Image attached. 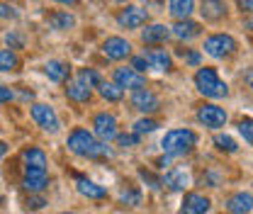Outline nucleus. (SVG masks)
Masks as SVG:
<instances>
[{"label": "nucleus", "mask_w": 253, "mask_h": 214, "mask_svg": "<svg viewBox=\"0 0 253 214\" xmlns=\"http://www.w3.org/2000/svg\"><path fill=\"white\" fill-rule=\"evenodd\" d=\"M66 146H68V151L81 156V158H102V156L107 153V146H102L93 136V131H88V129H83V127H76V129L68 134Z\"/></svg>", "instance_id": "nucleus-1"}, {"label": "nucleus", "mask_w": 253, "mask_h": 214, "mask_svg": "<svg viewBox=\"0 0 253 214\" xmlns=\"http://www.w3.org/2000/svg\"><path fill=\"white\" fill-rule=\"evenodd\" d=\"M197 144V134L192 129H170L166 131L161 146L168 158H178V156H188Z\"/></svg>", "instance_id": "nucleus-2"}, {"label": "nucleus", "mask_w": 253, "mask_h": 214, "mask_svg": "<svg viewBox=\"0 0 253 214\" xmlns=\"http://www.w3.org/2000/svg\"><path fill=\"white\" fill-rule=\"evenodd\" d=\"M195 86H197V90L202 92L205 97H212V100H219V97H226V95H229L226 83L217 76L214 68H207V66L195 73Z\"/></svg>", "instance_id": "nucleus-3"}, {"label": "nucleus", "mask_w": 253, "mask_h": 214, "mask_svg": "<svg viewBox=\"0 0 253 214\" xmlns=\"http://www.w3.org/2000/svg\"><path fill=\"white\" fill-rule=\"evenodd\" d=\"M236 49H239V44L231 34H210L205 39V54H210L214 59H224V56L234 54Z\"/></svg>", "instance_id": "nucleus-4"}, {"label": "nucleus", "mask_w": 253, "mask_h": 214, "mask_svg": "<svg viewBox=\"0 0 253 214\" xmlns=\"http://www.w3.org/2000/svg\"><path fill=\"white\" fill-rule=\"evenodd\" d=\"M93 136L100 144H107L112 139H117V117L110 112H100L93 120Z\"/></svg>", "instance_id": "nucleus-5"}, {"label": "nucleus", "mask_w": 253, "mask_h": 214, "mask_svg": "<svg viewBox=\"0 0 253 214\" xmlns=\"http://www.w3.org/2000/svg\"><path fill=\"white\" fill-rule=\"evenodd\" d=\"M32 120L37 127H42L44 131H59V117H56V112H54V107L51 105H44V102H37V105H32Z\"/></svg>", "instance_id": "nucleus-6"}, {"label": "nucleus", "mask_w": 253, "mask_h": 214, "mask_svg": "<svg viewBox=\"0 0 253 214\" xmlns=\"http://www.w3.org/2000/svg\"><path fill=\"white\" fill-rule=\"evenodd\" d=\"M117 22H120L125 30H139V27H144V25L149 22V10H141V7L126 5L125 10H120Z\"/></svg>", "instance_id": "nucleus-7"}, {"label": "nucleus", "mask_w": 253, "mask_h": 214, "mask_svg": "<svg viewBox=\"0 0 253 214\" xmlns=\"http://www.w3.org/2000/svg\"><path fill=\"white\" fill-rule=\"evenodd\" d=\"M131 107L139 110L141 115H151V112H158V110H161V100H158L156 92L141 88V90L131 92Z\"/></svg>", "instance_id": "nucleus-8"}, {"label": "nucleus", "mask_w": 253, "mask_h": 214, "mask_svg": "<svg viewBox=\"0 0 253 214\" xmlns=\"http://www.w3.org/2000/svg\"><path fill=\"white\" fill-rule=\"evenodd\" d=\"M102 54L112 61H122L131 54V44L126 42L125 37H107L102 42Z\"/></svg>", "instance_id": "nucleus-9"}, {"label": "nucleus", "mask_w": 253, "mask_h": 214, "mask_svg": "<svg viewBox=\"0 0 253 214\" xmlns=\"http://www.w3.org/2000/svg\"><path fill=\"white\" fill-rule=\"evenodd\" d=\"M115 86H120L122 90L129 88V90L134 92V90L146 88V78L141 73L131 71V68H115Z\"/></svg>", "instance_id": "nucleus-10"}, {"label": "nucleus", "mask_w": 253, "mask_h": 214, "mask_svg": "<svg viewBox=\"0 0 253 214\" xmlns=\"http://www.w3.org/2000/svg\"><path fill=\"white\" fill-rule=\"evenodd\" d=\"M197 120L207 129H221L226 124V112L221 107H217V105H202L197 110Z\"/></svg>", "instance_id": "nucleus-11"}, {"label": "nucleus", "mask_w": 253, "mask_h": 214, "mask_svg": "<svg viewBox=\"0 0 253 214\" xmlns=\"http://www.w3.org/2000/svg\"><path fill=\"white\" fill-rule=\"evenodd\" d=\"M212 207L210 197L200 195V192H188L183 197V207H180V214H207Z\"/></svg>", "instance_id": "nucleus-12"}, {"label": "nucleus", "mask_w": 253, "mask_h": 214, "mask_svg": "<svg viewBox=\"0 0 253 214\" xmlns=\"http://www.w3.org/2000/svg\"><path fill=\"white\" fill-rule=\"evenodd\" d=\"M168 32H170L175 39H180V42H192L195 37L202 34V25H200V22H192V20H178Z\"/></svg>", "instance_id": "nucleus-13"}, {"label": "nucleus", "mask_w": 253, "mask_h": 214, "mask_svg": "<svg viewBox=\"0 0 253 214\" xmlns=\"http://www.w3.org/2000/svg\"><path fill=\"white\" fill-rule=\"evenodd\" d=\"M22 187H25L30 195L44 192V190L49 187V175H46V171H25Z\"/></svg>", "instance_id": "nucleus-14"}, {"label": "nucleus", "mask_w": 253, "mask_h": 214, "mask_svg": "<svg viewBox=\"0 0 253 214\" xmlns=\"http://www.w3.org/2000/svg\"><path fill=\"white\" fill-rule=\"evenodd\" d=\"M200 12L207 22H219L226 17V2L224 0H200Z\"/></svg>", "instance_id": "nucleus-15"}, {"label": "nucleus", "mask_w": 253, "mask_h": 214, "mask_svg": "<svg viewBox=\"0 0 253 214\" xmlns=\"http://www.w3.org/2000/svg\"><path fill=\"white\" fill-rule=\"evenodd\" d=\"M226 210L231 214H251L253 210V197L251 192H236L226 200Z\"/></svg>", "instance_id": "nucleus-16"}, {"label": "nucleus", "mask_w": 253, "mask_h": 214, "mask_svg": "<svg viewBox=\"0 0 253 214\" xmlns=\"http://www.w3.org/2000/svg\"><path fill=\"white\" fill-rule=\"evenodd\" d=\"M22 161H25V171H46V153L37 146H30L22 153Z\"/></svg>", "instance_id": "nucleus-17"}, {"label": "nucleus", "mask_w": 253, "mask_h": 214, "mask_svg": "<svg viewBox=\"0 0 253 214\" xmlns=\"http://www.w3.org/2000/svg\"><path fill=\"white\" fill-rule=\"evenodd\" d=\"M146 61L151 68H158V71H170L173 68V61H170V54L166 49H149L146 54Z\"/></svg>", "instance_id": "nucleus-18"}, {"label": "nucleus", "mask_w": 253, "mask_h": 214, "mask_svg": "<svg viewBox=\"0 0 253 214\" xmlns=\"http://www.w3.org/2000/svg\"><path fill=\"white\" fill-rule=\"evenodd\" d=\"M168 12L178 20H190V15L195 12V0H168Z\"/></svg>", "instance_id": "nucleus-19"}, {"label": "nucleus", "mask_w": 253, "mask_h": 214, "mask_svg": "<svg viewBox=\"0 0 253 214\" xmlns=\"http://www.w3.org/2000/svg\"><path fill=\"white\" fill-rule=\"evenodd\" d=\"M163 183L168 185V190H185L190 185V175L183 171V168H173V171H168L166 173V178H163Z\"/></svg>", "instance_id": "nucleus-20"}, {"label": "nucleus", "mask_w": 253, "mask_h": 214, "mask_svg": "<svg viewBox=\"0 0 253 214\" xmlns=\"http://www.w3.org/2000/svg\"><path fill=\"white\" fill-rule=\"evenodd\" d=\"M170 37V32L166 25H146V30L141 32V39H144V44H161V42H166Z\"/></svg>", "instance_id": "nucleus-21"}, {"label": "nucleus", "mask_w": 253, "mask_h": 214, "mask_svg": "<svg viewBox=\"0 0 253 214\" xmlns=\"http://www.w3.org/2000/svg\"><path fill=\"white\" fill-rule=\"evenodd\" d=\"M44 73L49 76V81L54 83H63L68 76H71V66L66 61H49L44 66Z\"/></svg>", "instance_id": "nucleus-22"}, {"label": "nucleus", "mask_w": 253, "mask_h": 214, "mask_svg": "<svg viewBox=\"0 0 253 214\" xmlns=\"http://www.w3.org/2000/svg\"><path fill=\"white\" fill-rule=\"evenodd\" d=\"M66 95H68V100H73V102H88V100L93 97V90L76 78V81H71V83L66 86Z\"/></svg>", "instance_id": "nucleus-23"}, {"label": "nucleus", "mask_w": 253, "mask_h": 214, "mask_svg": "<svg viewBox=\"0 0 253 214\" xmlns=\"http://www.w3.org/2000/svg\"><path fill=\"white\" fill-rule=\"evenodd\" d=\"M78 192L88 200H102L107 197V190L102 185H95L93 180H85V178H78Z\"/></svg>", "instance_id": "nucleus-24"}, {"label": "nucleus", "mask_w": 253, "mask_h": 214, "mask_svg": "<svg viewBox=\"0 0 253 214\" xmlns=\"http://www.w3.org/2000/svg\"><path fill=\"white\" fill-rule=\"evenodd\" d=\"M46 22L51 25V30H71L73 25H76V17L71 15V12H66V10H59V12H51L49 17H46Z\"/></svg>", "instance_id": "nucleus-25"}, {"label": "nucleus", "mask_w": 253, "mask_h": 214, "mask_svg": "<svg viewBox=\"0 0 253 214\" xmlns=\"http://www.w3.org/2000/svg\"><path fill=\"white\" fill-rule=\"evenodd\" d=\"M20 68V56L10 49L0 51V71H17Z\"/></svg>", "instance_id": "nucleus-26"}, {"label": "nucleus", "mask_w": 253, "mask_h": 214, "mask_svg": "<svg viewBox=\"0 0 253 214\" xmlns=\"http://www.w3.org/2000/svg\"><path fill=\"white\" fill-rule=\"evenodd\" d=\"M97 88H100V95H102L105 100H110V102H120L122 95H125V90H122L120 86H115V83H100Z\"/></svg>", "instance_id": "nucleus-27"}, {"label": "nucleus", "mask_w": 253, "mask_h": 214, "mask_svg": "<svg viewBox=\"0 0 253 214\" xmlns=\"http://www.w3.org/2000/svg\"><path fill=\"white\" fill-rule=\"evenodd\" d=\"M76 78H78V81H81L83 86H88L90 90H93V88H97V86L102 83V78L97 76V71H93V68H81Z\"/></svg>", "instance_id": "nucleus-28"}, {"label": "nucleus", "mask_w": 253, "mask_h": 214, "mask_svg": "<svg viewBox=\"0 0 253 214\" xmlns=\"http://www.w3.org/2000/svg\"><path fill=\"white\" fill-rule=\"evenodd\" d=\"M120 202L129 205V207H139L141 205V192L134 190V187H126V190H122V195H120Z\"/></svg>", "instance_id": "nucleus-29"}, {"label": "nucleus", "mask_w": 253, "mask_h": 214, "mask_svg": "<svg viewBox=\"0 0 253 214\" xmlns=\"http://www.w3.org/2000/svg\"><path fill=\"white\" fill-rule=\"evenodd\" d=\"M214 144H217V149H219V151H226V153H236L239 151V144H236L231 136H226V134H217V136H214Z\"/></svg>", "instance_id": "nucleus-30"}, {"label": "nucleus", "mask_w": 253, "mask_h": 214, "mask_svg": "<svg viewBox=\"0 0 253 214\" xmlns=\"http://www.w3.org/2000/svg\"><path fill=\"white\" fill-rule=\"evenodd\" d=\"M158 129V122L156 120H151V117H141L139 122L134 124V134H151V131H156Z\"/></svg>", "instance_id": "nucleus-31"}, {"label": "nucleus", "mask_w": 253, "mask_h": 214, "mask_svg": "<svg viewBox=\"0 0 253 214\" xmlns=\"http://www.w3.org/2000/svg\"><path fill=\"white\" fill-rule=\"evenodd\" d=\"M5 42H7L10 51H12V49H22V46H25V37H22L20 32H15V30H10L7 34H5Z\"/></svg>", "instance_id": "nucleus-32"}, {"label": "nucleus", "mask_w": 253, "mask_h": 214, "mask_svg": "<svg viewBox=\"0 0 253 214\" xmlns=\"http://www.w3.org/2000/svg\"><path fill=\"white\" fill-rule=\"evenodd\" d=\"M251 127H253V124H251V120H249V117L239 122V131H241V136H244V141H246V144H253V129H251Z\"/></svg>", "instance_id": "nucleus-33"}, {"label": "nucleus", "mask_w": 253, "mask_h": 214, "mask_svg": "<svg viewBox=\"0 0 253 214\" xmlns=\"http://www.w3.org/2000/svg\"><path fill=\"white\" fill-rule=\"evenodd\" d=\"M117 144L122 149H131V146L139 144V134H122V136H117Z\"/></svg>", "instance_id": "nucleus-34"}, {"label": "nucleus", "mask_w": 253, "mask_h": 214, "mask_svg": "<svg viewBox=\"0 0 253 214\" xmlns=\"http://www.w3.org/2000/svg\"><path fill=\"white\" fill-rule=\"evenodd\" d=\"M15 17H17V10L10 2H0V20H15Z\"/></svg>", "instance_id": "nucleus-35"}, {"label": "nucleus", "mask_w": 253, "mask_h": 214, "mask_svg": "<svg viewBox=\"0 0 253 214\" xmlns=\"http://www.w3.org/2000/svg\"><path fill=\"white\" fill-rule=\"evenodd\" d=\"M146 68H151L149 61H146V56H134V59H131V71H136V73H141V76H144V71H146Z\"/></svg>", "instance_id": "nucleus-36"}, {"label": "nucleus", "mask_w": 253, "mask_h": 214, "mask_svg": "<svg viewBox=\"0 0 253 214\" xmlns=\"http://www.w3.org/2000/svg\"><path fill=\"white\" fill-rule=\"evenodd\" d=\"M180 54H183V59H185L188 66H200V63H202V54H200V51H188V49H185V51H180Z\"/></svg>", "instance_id": "nucleus-37"}, {"label": "nucleus", "mask_w": 253, "mask_h": 214, "mask_svg": "<svg viewBox=\"0 0 253 214\" xmlns=\"http://www.w3.org/2000/svg\"><path fill=\"white\" fill-rule=\"evenodd\" d=\"M44 205H46V200L39 197V195H34V197L30 195V197H27V210H32V212H34V210H42Z\"/></svg>", "instance_id": "nucleus-38"}, {"label": "nucleus", "mask_w": 253, "mask_h": 214, "mask_svg": "<svg viewBox=\"0 0 253 214\" xmlns=\"http://www.w3.org/2000/svg\"><path fill=\"white\" fill-rule=\"evenodd\" d=\"M139 175H141V180L151 183V187H161V180H158V178H154V175H151L146 168H141V171H139Z\"/></svg>", "instance_id": "nucleus-39"}, {"label": "nucleus", "mask_w": 253, "mask_h": 214, "mask_svg": "<svg viewBox=\"0 0 253 214\" xmlns=\"http://www.w3.org/2000/svg\"><path fill=\"white\" fill-rule=\"evenodd\" d=\"M10 100H12V90L0 86V105H2V102H10Z\"/></svg>", "instance_id": "nucleus-40"}, {"label": "nucleus", "mask_w": 253, "mask_h": 214, "mask_svg": "<svg viewBox=\"0 0 253 214\" xmlns=\"http://www.w3.org/2000/svg\"><path fill=\"white\" fill-rule=\"evenodd\" d=\"M239 7H241V12H251L253 10V0H239Z\"/></svg>", "instance_id": "nucleus-41"}, {"label": "nucleus", "mask_w": 253, "mask_h": 214, "mask_svg": "<svg viewBox=\"0 0 253 214\" xmlns=\"http://www.w3.org/2000/svg\"><path fill=\"white\" fill-rule=\"evenodd\" d=\"M51 2H61V5H78V0H51Z\"/></svg>", "instance_id": "nucleus-42"}, {"label": "nucleus", "mask_w": 253, "mask_h": 214, "mask_svg": "<svg viewBox=\"0 0 253 214\" xmlns=\"http://www.w3.org/2000/svg\"><path fill=\"white\" fill-rule=\"evenodd\" d=\"M5 151H7V144H5V141H0V158L5 156Z\"/></svg>", "instance_id": "nucleus-43"}, {"label": "nucleus", "mask_w": 253, "mask_h": 214, "mask_svg": "<svg viewBox=\"0 0 253 214\" xmlns=\"http://www.w3.org/2000/svg\"><path fill=\"white\" fill-rule=\"evenodd\" d=\"M117 2H126V0H117Z\"/></svg>", "instance_id": "nucleus-44"}, {"label": "nucleus", "mask_w": 253, "mask_h": 214, "mask_svg": "<svg viewBox=\"0 0 253 214\" xmlns=\"http://www.w3.org/2000/svg\"><path fill=\"white\" fill-rule=\"evenodd\" d=\"M63 214H73V212H63Z\"/></svg>", "instance_id": "nucleus-45"}]
</instances>
